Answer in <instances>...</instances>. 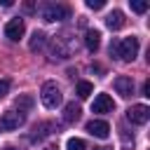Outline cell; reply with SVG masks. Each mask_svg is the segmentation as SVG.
<instances>
[{
	"label": "cell",
	"instance_id": "obj_1",
	"mask_svg": "<svg viewBox=\"0 0 150 150\" xmlns=\"http://www.w3.org/2000/svg\"><path fill=\"white\" fill-rule=\"evenodd\" d=\"M110 54L120 61H134L136 54H138V38L129 35V38H122V40H112L110 42Z\"/></svg>",
	"mask_w": 150,
	"mask_h": 150
},
{
	"label": "cell",
	"instance_id": "obj_2",
	"mask_svg": "<svg viewBox=\"0 0 150 150\" xmlns=\"http://www.w3.org/2000/svg\"><path fill=\"white\" fill-rule=\"evenodd\" d=\"M40 98H42V105L49 108V110H54V108L61 105V101H63L61 89H59V84H56L54 80H47V82L42 84V89H40Z\"/></svg>",
	"mask_w": 150,
	"mask_h": 150
},
{
	"label": "cell",
	"instance_id": "obj_3",
	"mask_svg": "<svg viewBox=\"0 0 150 150\" xmlns=\"http://www.w3.org/2000/svg\"><path fill=\"white\" fill-rule=\"evenodd\" d=\"M70 16V9L66 7V5H56V2H47L45 7H42V19L45 21H63V19H68Z\"/></svg>",
	"mask_w": 150,
	"mask_h": 150
},
{
	"label": "cell",
	"instance_id": "obj_4",
	"mask_svg": "<svg viewBox=\"0 0 150 150\" xmlns=\"http://www.w3.org/2000/svg\"><path fill=\"white\" fill-rule=\"evenodd\" d=\"M23 122H26V115H23V112L7 110V112H2V117H0V131H14V129H19Z\"/></svg>",
	"mask_w": 150,
	"mask_h": 150
},
{
	"label": "cell",
	"instance_id": "obj_5",
	"mask_svg": "<svg viewBox=\"0 0 150 150\" xmlns=\"http://www.w3.org/2000/svg\"><path fill=\"white\" fill-rule=\"evenodd\" d=\"M23 33H26V23H23V19H9V21L5 23V38H7V40L19 42V40L23 38Z\"/></svg>",
	"mask_w": 150,
	"mask_h": 150
},
{
	"label": "cell",
	"instance_id": "obj_6",
	"mask_svg": "<svg viewBox=\"0 0 150 150\" xmlns=\"http://www.w3.org/2000/svg\"><path fill=\"white\" fill-rule=\"evenodd\" d=\"M73 54V47H70V42L66 40V35H59V38H54V45H52V59L56 61H63V59H68Z\"/></svg>",
	"mask_w": 150,
	"mask_h": 150
},
{
	"label": "cell",
	"instance_id": "obj_7",
	"mask_svg": "<svg viewBox=\"0 0 150 150\" xmlns=\"http://www.w3.org/2000/svg\"><path fill=\"white\" fill-rule=\"evenodd\" d=\"M127 120H129L131 124H145V122L150 120V108L143 105V103L131 105V108L127 110Z\"/></svg>",
	"mask_w": 150,
	"mask_h": 150
},
{
	"label": "cell",
	"instance_id": "obj_8",
	"mask_svg": "<svg viewBox=\"0 0 150 150\" xmlns=\"http://www.w3.org/2000/svg\"><path fill=\"white\" fill-rule=\"evenodd\" d=\"M112 84H115V91H117L122 98H129V96L134 94V80H131L129 75H117Z\"/></svg>",
	"mask_w": 150,
	"mask_h": 150
},
{
	"label": "cell",
	"instance_id": "obj_9",
	"mask_svg": "<svg viewBox=\"0 0 150 150\" xmlns=\"http://www.w3.org/2000/svg\"><path fill=\"white\" fill-rule=\"evenodd\" d=\"M87 131L96 138H108L110 136V124L105 120H89L87 122Z\"/></svg>",
	"mask_w": 150,
	"mask_h": 150
},
{
	"label": "cell",
	"instance_id": "obj_10",
	"mask_svg": "<svg viewBox=\"0 0 150 150\" xmlns=\"http://www.w3.org/2000/svg\"><path fill=\"white\" fill-rule=\"evenodd\" d=\"M112 108H115V103L108 94H98L91 103V112H112Z\"/></svg>",
	"mask_w": 150,
	"mask_h": 150
},
{
	"label": "cell",
	"instance_id": "obj_11",
	"mask_svg": "<svg viewBox=\"0 0 150 150\" xmlns=\"http://www.w3.org/2000/svg\"><path fill=\"white\" fill-rule=\"evenodd\" d=\"M80 117H82V108H80V103H75V101L66 103V108H63V122L73 124V122H77Z\"/></svg>",
	"mask_w": 150,
	"mask_h": 150
},
{
	"label": "cell",
	"instance_id": "obj_12",
	"mask_svg": "<svg viewBox=\"0 0 150 150\" xmlns=\"http://www.w3.org/2000/svg\"><path fill=\"white\" fill-rule=\"evenodd\" d=\"M105 26H108L110 30H120V28L124 26V14H122L120 9H112V12L105 16Z\"/></svg>",
	"mask_w": 150,
	"mask_h": 150
},
{
	"label": "cell",
	"instance_id": "obj_13",
	"mask_svg": "<svg viewBox=\"0 0 150 150\" xmlns=\"http://www.w3.org/2000/svg\"><path fill=\"white\" fill-rule=\"evenodd\" d=\"M84 47H87L89 52H96V49L101 47V33H98L96 28H91V30L84 33Z\"/></svg>",
	"mask_w": 150,
	"mask_h": 150
},
{
	"label": "cell",
	"instance_id": "obj_14",
	"mask_svg": "<svg viewBox=\"0 0 150 150\" xmlns=\"http://www.w3.org/2000/svg\"><path fill=\"white\" fill-rule=\"evenodd\" d=\"M47 45V35L42 33V30H35L33 35H30V40H28V49L30 52H38V49H42Z\"/></svg>",
	"mask_w": 150,
	"mask_h": 150
},
{
	"label": "cell",
	"instance_id": "obj_15",
	"mask_svg": "<svg viewBox=\"0 0 150 150\" xmlns=\"http://www.w3.org/2000/svg\"><path fill=\"white\" fill-rule=\"evenodd\" d=\"M49 129H54V124H52V122H40V124L33 129V134H30V141H40V138L49 136V134H52Z\"/></svg>",
	"mask_w": 150,
	"mask_h": 150
},
{
	"label": "cell",
	"instance_id": "obj_16",
	"mask_svg": "<svg viewBox=\"0 0 150 150\" xmlns=\"http://www.w3.org/2000/svg\"><path fill=\"white\" fill-rule=\"evenodd\" d=\"M91 91H94V84H91V82H87V80H80V82H77V87H75L77 98H89V96H91Z\"/></svg>",
	"mask_w": 150,
	"mask_h": 150
},
{
	"label": "cell",
	"instance_id": "obj_17",
	"mask_svg": "<svg viewBox=\"0 0 150 150\" xmlns=\"http://www.w3.org/2000/svg\"><path fill=\"white\" fill-rule=\"evenodd\" d=\"M14 103H16L19 112H28V110L33 108V103H35V101H33V96H28V94H21V96H16V101H14Z\"/></svg>",
	"mask_w": 150,
	"mask_h": 150
},
{
	"label": "cell",
	"instance_id": "obj_18",
	"mask_svg": "<svg viewBox=\"0 0 150 150\" xmlns=\"http://www.w3.org/2000/svg\"><path fill=\"white\" fill-rule=\"evenodd\" d=\"M66 148H68V150H87V143H84L82 138H68Z\"/></svg>",
	"mask_w": 150,
	"mask_h": 150
},
{
	"label": "cell",
	"instance_id": "obj_19",
	"mask_svg": "<svg viewBox=\"0 0 150 150\" xmlns=\"http://www.w3.org/2000/svg\"><path fill=\"white\" fill-rule=\"evenodd\" d=\"M129 5H131V9L138 12V14H143V12L148 9V2H143V0H129Z\"/></svg>",
	"mask_w": 150,
	"mask_h": 150
},
{
	"label": "cell",
	"instance_id": "obj_20",
	"mask_svg": "<svg viewBox=\"0 0 150 150\" xmlns=\"http://www.w3.org/2000/svg\"><path fill=\"white\" fill-rule=\"evenodd\" d=\"M9 87H12V82H9L7 77H5V80H0V98H2V96H7Z\"/></svg>",
	"mask_w": 150,
	"mask_h": 150
},
{
	"label": "cell",
	"instance_id": "obj_21",
	"mask_svg": "<svg viewBox=\"0 0 150 150\" xmlns=\"http://www.w3.org/2000/svg\"><path fill=\"white\" fill-rule=\"evenodd\" d=\"M105 5V0H87V7L89 9H101Z\"/></svg>",
	"mask_w": 150,
	"mask_h": 150
},
{
	"label": "cell",
	"instance_id": "obj_22",
	"mask_svg": "<svg viewBox=\"0 0 150 150\" xmlns=\"http://www.w3.org/2000/svg\"><path fill=\"white\" fill-rule=\"evenodd\" d=\"M23 12L33 14V12H35V5H33V2H26V5H23Z\"/></svg>",
	"mask_w": 150,
	"mask_h": 150
},
{
	"label": "cell",
	"instance_id": "obj_23",
	"mask_svg": "<svg viewBox=\"0 0 150 150\" xmlns=\"http://www.w3.org/2000/svg\"><path fill=\"white\" fill-rule=\"evenodd\" d=\"M143 96H150V80H145L143 84Z\"/></svg>",
	"mask_w": 150,
	"mask_h": 150
},
{
	"label": "cell",
	"instance_id": "obj_24",
	"mask_svg": "<svg viewBox=\"0 0 150 150\" xmlns=\"http://www.w3.org/2000/svg\"><path fill=\"white\" fill-rule=\"evenodd\" d=\"M0 5H2V7H9V5H12V0H0Z\"/></svg>",
	"mask_w": 150,
	"mask_h": 150
},
{
	"label": "cell",
	"instance_id": "obj_25",
	"mask_svg": "<svg viewBox=\"0 0 150 150\" xmlns=\"http://www.w3.org/2000/svg\"><path fill=\"white\" fill-rule=\"evenodd\" d=\"M94 150H112V148H105V145H101V148H94Z\"/></svg>",
	"mask_w": 150,
	"mask_h": 150
},
{
	"label": "cell",
	"instance_id": "obj_26",
	"mask_svg": "<svg viewBox=\"0 0 150 150\" xmlns=\"http://www.w3.org/2000/svg\"><path fill=\"white\" fill-rule=\"evenodd\" d=\"M45 150H59V148H54V145H49V148H45Z\"/></svg>",
	"mask_w": 150,
	"mask_h": 150
},
{
	"label": "cell",
	"instance_id": "obj_27",
	"mask_svg": "<svg viewBox=\"0 0 150 150\" xmlns=\"http://www.w3.org/2000/svg\"><path fill=\"white\" fill-rule=\"evenodd\" d=\"M5 150H14V148H5Z\"/></svg>",
	"mask_w": 150,
	"mask_h": 150
}]
</instances>
